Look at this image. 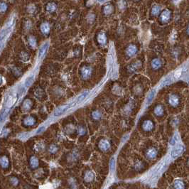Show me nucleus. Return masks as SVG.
<instances>
[{"instance_id":"1","label":"nucleus","mask_w":189,"mask_h":189,"mask_svg":"<svg viewBox=\"0 0 189 189\" xmlns=\"http://www.w3.org/2000/svg\"><path fill=\"white\" fill-rule=\"evenodd\" d=\"M184 150V147H183L182 144H178L177 147H176L174 149H173L171 152V156L172 158L175 159L178 157L179 155H181L182 154V152Z\"/></svg>"},{"instance_id":"2","label":"nucleus","mask_w":189,"mask_h":189,"mask_svg":"<svg viewBox=\"0 0 189 189\" xmlns=\"http://www.w3.org/2000/svg\"><path fill=\"white\" fill-rule=\"evenodd\" d=\"M71 107V105H63V106H61L60 107H58L55 112H54V114L53 115L55 117H58V116H61L62 115L63 113H65L69 108Z\"/></svg>"},{"instance_id":"3","label":"nucleus","mask_w":189,"mask_h":189,"mask_svg":"<svg viewBox=\"0 0 189 189\" xmlns=\"http://www.w3.org/2000/svg\"><path fill=\"white\" fill-rule=\"evenodd\" d=\"M48 46H49V43L48 42H46L43 46L41 47L40 49H39V58H42L45 55V53H46L48 48Z\"/></svg>"},{"instance_id":"4","label":"nucleus","mask_w":189,"mask_h":189,"mask_svg":"<svg viewBox=\"0 0 189 189\" xmlns=\"http://www.w3.org/2000/svg\"><path fill=\"white\" fill-rule=\"evenodd\" d=\"M91 69L90 67H83L82 69V71H81L82 76L84 79L88 78L91 75Z\"/></svg>"},{"instance_id":"5","label":"nucleus","mask_w":189,"mask_h":189,"mask_svg":"<svg viewBox=\"0 0 189 189\" xmlns=\"http://www.w3.org/2000/svg\"><path fill=\"white\" fill-rule=\"evenodd\" d=\"M171 17V12L168 10H165L164 12H163L161 13V21L164 22V23H166L167 22L169 19Z\"/></svg>"},{"instance_id":"6","label":"nucleus","mask_w":189,"mask_h":189,"mask_svg":"<svg viewBox=\"0 0 189 189\" xmlns=\"http://www.w3.org/2000/svg\"><path fill=\"white\" fill-rule=\"evenodd\" d=\"M137 48L136 46H134V45H130L126 49V53L130 57L134 56L137 53Z\"/></svg>"},{"instance_id":"7","label":"nucleus","mask_w":189,"mask_h":189,"mask_svg":"<svg viewBox=\"0 0 189 189\" xmlns=\"http://www.w3.org/2000/svg\"><path fill=\"white\" fill-rule=\"evenodd\" d=\"M16 101H17V97L16 96H14V95L9 96L7 99V100H6V107L7 108L12 107V106L14 105V104L16 103Z\"/></svg>"},{"instance_id":"8","label":"nucleus","mask_w":189,"mask_h":189,"mask_svg":"<svg viewBox=\"0 0 189 189\" xmlns=\"http://www.w3.org/2000/svg\"><path fill=\"white\" fill-rule=\"evenodd\" d=\"M11 29L12 27H6L5 29L1 30V31L0 32V41H2L6 38V36L11 31Z\"/></svg>"},{"instance_id":"9","label":"nucleus","mask_w":189,"mask_h":189,"mask_svg":"<svg viewBox=\"0 0 189 189\" xmlns=\"http://www.w3.org/2000/svg\"><path fill=\"white\" fill-rule=\"evenodd\" d=\"M99 147H100V148L102 149V150H103V151H107V149H109L110 144H109V143L108 142V141H107V140H105V139H103V140L100 141V144H99Z\"/></svg>"},{"instance_id":"10","label":"nucleus","mask_w":189,"mask_h":189,"mask_svg":"<svg viewBox=\"0 0 189 189\" xmlns=\"http://www.w3.org/2000/svg\"><path fill=\"white\" fill-rule=\"evenodd\" d=\"M142 127L145 131H151L154 127V124L152 123L151 121H145L143 123Z\"/></svg>"},{"instance_id":"11","label":"nucleus","mask_w":189,"mask_h":189,"mask_svg":"<svg viewBox=\"0 0 189 189\" xmlns=\"http://www.w3.org/2000/svg\"><path fill=\"white\" fill-rule=\"evenodd\" d=\"M169 103L171 104L173 106H176L178 103H179V99L178 98V96L175 95H172L169 97Z\"/></svg>"},{"instance_id":"12","label":"nucleus","mask_w":189,"mask_h":189,"mask_svg":"<svg viewBox=\"0 0 189 189\" xmlns=\"http://www.w3.org/2000/svg\"><path fill=\"white\" fill-rule=\"evenodd\" d=\"M41 30L42 33H43L44 34H48L49 31H50V25H49V23H46V22L42 23L41 26Z\"/></svg>"},{"instance_id":"13","label":"nucleus","mask_w":189,"mask_h":189,"mask_svg":"<svg viewBox=\"0 0 189 189\" xmlns=\"http://www.w3.org/2000/svg\"><path fill=\"white\" fill-rule=\"evenodd\" d=\"M161 65H162L161 61L160 59H158V58L153 60V61L151 63V65H152L154 69H159V68H161Z\"/></svg>"},{"instance_id":"14","label":"nucleus","mask_w":189,"mask_h":189,"mask_svg":"<svg viewBox=\"0 0 189 189\" xmlns=\"http://www.w3.org/2000/svg\"><path fill=\"white\" fill-rule=\"evenodd\" d=\"M98 42L101 44H104L106 43V41H107V37H106V35L105 33H100V34L98 35Z\"/></svg>"},{"instance_id":"15","label":"nucleus","mask_w":189,"mask_h":189,"mask_svg":"<svg viewBox=\"0 0 189 189\" xmlns=\"http://www.w3.org/2000/svg\"><path fill=\"white\" fill-rule=\"evenodd\" d=\"M24 124L26 125V126H31L33 125H34L35 123V120L34 117H26L25 120H24Z\"/></svg>"},{"instance_id":"16","label":"nucleus","mask_w":189,"mask_h":189,"mask_svg":"<svg viewBox=\"0 0 189 189\" xmlns=\"http://www.w3.org/2000/svg\"><path fill=\"white\" fill-rule=\"evenodd\" d=\"M87 94H88V92H83V93H82L81 95H80V96L78 97V98H77V100H76V101L73 104V105L72 106H74V105H75L76 104H78V103H80L81 101H83L85 98L87 97Z\"/></svg>"},{"instance_id":"17","label":"nucleus","mask_w":189,"mask_h":189,"mask_svg":"<svg viewBox=\"0 0 189 189\" xmlns=\"http://www.w3.org/2000/svg\"><path fill=\"white\" fill-rule=\"evenodd\" d=\"M0 164H1V166H2V167H4V168H6V167L9 166V160H8L6 156H2L0 159Z\"/></svg>"},{"instance_id":"18","label":"nucleus","mask_w":189,"mask_h":189,"mask_svg":"<svg viewBox=\"0 0 189 189\" xmlns=\"http://www.w3.org/2000/svg\"><path fill=\"white\" fill-rule=\"evenodd\" d=\"M157 154V151L155 149H151L148 150L147 153V155L148 156V158L149 159H154L155 158V156Z\"/></svg>"},{"instance_id":"19","label":"nucleus","mask_w":189,"mask_h":189,"mask_svg":"<svg viewBox=\"0 0 189 189\" xmlns=\"http://www.w3.org/2000/svg\"><path fill=\"white\" fill-rule=\"evenodd\" d=\"M30 165L32 168H36L39 166V161L37 159L36 157L32 156L30 159Z\"/></svg>"},{"instance_id":"20","label":"nucleus","mask_w":189,"mask_h":189,"mask_svg":"<svg viewBox=\"0 0 189 189\" xmlns=\"http://www.w3.org/2000/svg\"><path fill=\"white\" fill-rule=\"evenodd\" d=\"M46 9L48 12H55L56 9V5L54 3H49L46 6Z\"/></svg>"},{"instance_id":"21","label":"nucleus","mask_w":189,"mask_h":189,"mask_svg":"<svg viewBox=\"0 0 189 189\" xmlns=\"http://www.w3.org/2000/svg\"><path fill=\"white\" fill-rule=\"evenodd\" d=\"M34 75H31L29 76V77L26 78V81H25V86H26V87H29V86L32 84V83H33V81H34Z\"/></svg>"},{"instance_id":"22","label":"nucleus","mask_w":189,"mask_h":189,"mask_svg":"<svg viewBox=\"0 0 189 189\" xmlns=\"http://www.w3.org/2000/svg\"><path fill=\"white\" fill-rule=\"evenodd\" d=\"M31 107V100H26L24 102H23V109L25 110V111H27L29 110Z\"/></svg>"},{"instance_id":"23","label":"nucleus","mask_w":189,"mask_h":189,"mask_svg":"<svg viewBox=\"0 0 189 189\" xmlns=\"http://www.w3.org/2000/svg\"><path fill=\"white\" fill-rule=\"evenodd\" d=\"M154 113L155 115H156L157 116H161L164 114V109L161 105H158L154 109Z\"/></svg>"},{"instance_id":"24","label":"nucleus","mask_w":189,"mask_h":189,"mask_svg":"<svg viewBox=\"0 0 189 189\" xmlns=\"http://www.w3.org/2000/svg\"><path fill=\"white\" fill-rule=\"evenodd\" d=\"M155 94H156V90H152L151 92H150V94L148 95V97H147V105L150 103L153 100V99L155 96Z\"/></svg>"},{"instance_id":"25","label":"nucleus","mask_w":189,"mask_h":189,"mask_svg":"<svg viewBox=\"0 0 189 189\" xmlns=\"http://www.w3.org/2000/svg\"><path fill=\"white\" fill-rule=\"evenodd\" d=\"M113 11V7L110 4H107L104 7V13L105 14H109Z\"/></svg>"},{"instance_id":"26","label":"nucleus","mask_w":189,"mask_h":189,"mask_svg":"<svg viewBox=\"0 0 189 189\" xmlns=\"http://www.w3.org/2000/svg\"><path fill=\"white\" fill-rule=\"evenodd\" d=\"M94 178V174L92 172H87L85 176V180L87 182L92 181Z\"/></svg>"},{"instance_id":"27","label":"nucleus","mask_w":189,"mask_h":189,"mask_svg":"<svg viewBox=\"0 0 189 189\" xmlns=\"http://www.w3.org/2000/svg\"><path fill=\"white\" fill-rule=\"evenodd\" d=\"M161 11V7L159 6H154L153 8H152V10H151V12H152V14L154 15V16H156L159 14V12Z\"/></svg>"},{"instance_id":"28","label":"nucleus","mask_w":189,"mask_h":189,"mask_svg":"<svg viewBox=\"0 0 189 189\" xmlns=\"http://www.w3.org/2000/svg\"><path fill=\"white\" fill-rule=\"evenodd\" d=\"M139 66H140V63L139 62H137V63L132 64V65L129 68V69L130 71H135V70H137L139 68Z\"/></svg>"},{"instance_id":"29","label":"nucleus","mask_w":189,"mask_h":189,"mask_svg":"<svg viewBox=\"0 0 189 189\" xmlns=\"http://www.w3.org/2000/svg\"><path fill=\"white\" fill-rule=\"evenodd\" d=\"M174 187L176 189H183L184 188V184L181 181H176L174 183Z\"/></svg>"},{"instance_id":"30","label":"nucleus","mask_w":189,"mask_h":189,"mask_svg":"<svg viewBox=\"0 0 189 189\" xmlns=\"http://www.w3.org/2000/svg\"><path fill=\"white\" fill-rule=\"evenodd\" d=\"M109 166H110V171L112 172H113L115 171V158H112L110 160V163H109Z\"/></svg>"},{"instance_id":"31","label":"nucleus","mask_w":189,"mask_h":189,"mask_svg":"<svg viewBox=\"0 0 189 189\" xmlns=\"http://www.w3.org/2000/svg\"><path fill=\"white\" fill-rule=\"evenodd\" d=\"M92 117L95 120H99L101 118V113L99 111H95L92 112Z\"/></svg>"},{"instance_id":"32","label":"nucleus","mask_w":189,"mask_h":189,"mask_svg":"<svg viewBox=\"0 0 189 189\" xmlns=\"http://www.w3.org/2000/svg\"><path fill=\"white\" fill-rule=\"evenodd\" d=\"M29 42L30 46H32V47H34V48L35 46H36V39H35L34 37H33V36L29 37Z\"/></svg>"},{"instance_id":"33","label":"nucleus","mask_w":189,"mask_h":189,"mask_svg":"<svg viewBox=\"0 0 189 189\" xmlns=\"http://www.w3.org/2000/svg\"><path fill=\"white\" fill-rule=\"evenodd\" d=\"M7 9V5L4 2L0 3V12H4Z\"/></svg>"},{"instance_id":"34","label":"nucleus","mask_w":189,"mask_h":189,"mask_svg":"<svg viewBox=\"0 0 189 189\" xmlns=\"http://www.w3.org/2000/svg\"><path fill=\"white\" fill-rule=\"evenodd\" d=\"M21 59L23 60V61H29V55H28L26 53H22L21 55Z\"/></svg>"},{"instance_id":"35","label":"nucleus","mask_w":189,"mask_h":189,"mask_svg":"<svg viewBox=\"0 0 189 189\" xmlns=\"http://www.w3.org/2000/svg\"><path fill=\"white\" fill-rule=\"evenodd\" d=\"M171 77H168V78H166V80H164V82L162 83L161 85L164 86L166 85H168L169 83H171Z\"/></svg>"},{"instance_id":"36","label":"nucleus","mask_w":189,"mask_h":189,"mask_svg":"<svg viewBox=\"0 0 189 189\" xmlns=\"http://www.w3.org/2000/svg\"><path fill=\"white\" fill-rule=\"evenodd\" d=\"M177 141H178V135L177 134H175V136L172 138V139L170 141V144H171V145H174L176 143V142H177Z\"/></svg>"},{"instance_id":"37","label":"nucleus","mask_w":189,"mask_h":189,"mask_svg":"<svg viewBox=\"0 0 189 189\" xmlns=\"http://www.w3.org/2000/svg\"><path fill=\"white\" fill-rule=\"evenodd\" d=\"M58 148L56 145H51V146L50 147V148H49V151H50V152H51V153H55V152H56Z\"/></svg>"},{"instance_id":"38","label":"nucleus","mask_w":189,"mask_h":189,"mask_svg":"<svg viewBox=\"0 0 189 189\" xmlns=\"http://www.w3.org/2000/svg\"><path fill=\"white\" fill-rule=\"evenodd\" d=\"M126 5V1H125V0H121L119 2V6L120 7L121 9H123V8H125Z\"/></svg>"},{"instance_id":"39","label":"nucleus","mask_w":189,"mask_h":189,"mask_svg":"<svg viewBox=\"0 0 189 189\" xmlns=\"http://www.w3.org/2000/svg\"><path fill=\"white\" fill-rule=\"evenodd\" d=\"M11 182L12 183V184H14V185H17L18 184V180L17 178H12V179H11Z\"/></svg>"},{"instance_id":"40","label":"nucleus","mask_w":189,"mask_h":189,"mask_svg":"<svg viewBox=\"0 0 189 189\" xmlns=\"http://www.w3.org/2000/svg\"><path fill=\"white\" fill-rule=\"evenodd\" d=\"M5 115H6V112H5V111H3V112L0 114V121H1L3 119H4V118Z\"/></svg>"},{"instance_id":"41","label":"nucleus","mask_w":189,"mask_h":189,"mask_svg":"<svg viewBox=\"0 0 189 189\" xmlns=\"http://www.w3.org/2000/svg\"><path fill=\"white\" fill-rule=\"evenodd\" d=\"M44 129H45V126H41L40 128L38 129V130L36 132V134H39V133L42 132L43 131H44Z\"/></svg>"},{"instance_id":"42","label":"nucleus","mask_w":189,"mask_h":189,"mask_svg":"<svg viewBox=\"0 0 189 189\" xmlns=\"http://www.w3.org/2000/svg\"><path fill=\"white\" fill-rule=\"evenodd\" d=\"M78 132L80 133V134H85V130L83 128L80 127V128L78 129Z\"/></svg>"},{"instance_id":"43","label":"nucleus","mask_w":189,"mask_h":189,"mask_svg":"<svg viewBox=\"0 0 189 189\" xmlns=\"http://www.w3.org/2000/svg\"><path fill=\"white\" fill-rule=\"evenodd\" d=\"M181 74V70H178L177 72L176 73V74H175V76H176V78H179L180 77V75Z\"/></svg>"},{"instance_id":"44","label":"nucleus","mask_w":189,"mask_h":189,"mask_svg":"<svg viewBox=\"0 0 189 189\" xmlns=\"http://www.w3.org/2000/svg\"><path fill=\"white\" fill-rule=\"evenodd\" d=\"M181 0H173V1L175 2V3H178V2H179Z\"/></svg>"},{"instance_id":"45","label":"nucleus","mask_w":189,"mask_h":189,"mask_svg":"<svg viewBox=\"0 0 189 189\" xmlns=\"http://www.w3.org/2000/svg\"><path fill=\"white\" fill-rule=\"evenodd\" d=\"M98 1H100V2H103L105 0H98Z\"/></svg>"},{"instance_id":"46","label":"nucleus","mask_w":189,"mask_h":189,"mask_svg":"<svg viewBox=\"0 0 189 189\" xmlns=\"http://www.w3.org/2000/svg\"><path fill=\"white\" fill-rule=\"evenodd\" d=\"M1 76H0V84H1Z\"/></svg>"}]
</instances>
